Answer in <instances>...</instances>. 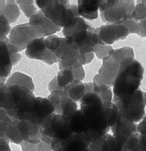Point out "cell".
Returning a JSON list of instances; mask_svg holds the SVG:
<instances>
[{"mask_svg":"<svg viewBox=\"0 0 146 151\" xmlns=\"http://www.w3.org/2000/svg\"><path fill=\"white\" fill-rule=\"evenodd\" d=\"M143 74L144 68L136 60L121 65L112 86V102L116 104L138 90Z\"/></svg>","mask_w":146,"mask_h":151,"instance_id":"obj_1","label":"cell"},{"mask_svg":"<svg viewBox=\"0 0 146 151\" xmlns=\"http://www.w3.org/2000/svg\"><path fill=\"white\" fill-rule=\"evenodd\" d=\"M36 5L56 25L61 28H71L80 17L77 5L70 4L67 0H36Z\"/></svg>","mask_w":146,"mask_h":151,"instance_id":"obj_2","label":"cell"},{"mask_svg":"<svg viewBox=\"0 0 146 151\" xmlns=\"http://www.w3.org/2000/svg\"><path fill=\"white\" fill-rule=\"evenodd\" d=\"M34 97L33 92L27 88L1 83V109L12 120H15L17 111Z\"/></svg>","mask_w":146,"mask_h":151,"instance_id":"obj_3","label":"cell"},{"mask_svg":"<svg viewBox=\"0 0 146 151\" xmlns=\"http://www.w3.org/2000/svg\"><path fill=\"white\" fill-rule=\"evenodd\" d=\"M144 94L145 92L138 90L116 103L119 114L125 119L135 123L142 120L146 106Z\"/></svg>","mask_w":146,"mask_h":151,"instance_id":"obj_4","label":"cell"},{"mask_svg":"<svg viewBox=\"0 0 146 151\" xmlns=\"http://www.w3.org/2000/svg\"><path fill=\"white\" fill-rule=\"evenodd\" d=\"M134 6V1L118 0L113 6L100 12L101 19L104 22L121 24L132 17Z\"/></svg>","mask_w":146,"mask_h":151,"instance_id":"obj_5","label":"cell"},{"mask_svg":"<svg viewBox=\"0 0 146 151\" xmlns=\"http://www.w3.org/2000/svg\"><path fill=\"white\" fill-rule=\"evenodd\" d=\"M40 38L36 30L27 22L15 26L9 34V44L15 46L20 52L35 38Z\"/></svg>","mask_w":146,"mask_h":151,"instance_id":"obj_6","label":"cell"},{"mask_svg":"<svg viewBox=\"0 0 146 151\" xmlns=\"http://www.w3.org/2000/svg\"><path fill=\"white\" fill-rule=\"evenodd\" d=\"M80 110L84 113L89 129L104 135L109 130L102 105L82 106Z\"/></svg>","mask_w":146,"mask_h":151,"instance_id":"obj_7","label":"cell"},{"mask_svg":"<svg viewBox=\"0 0 146 151\" xmlns=\"http://www.w3.org/2000/svg\"><path fill=\"white\" fill-rule=\"evenodd\" d=\"M45 38H37L32 40L25 49L26 56L31 59L41 60L48 65L59 63V59L45 45Z\"/></svg>","mask_w":146,"mask_h":151,"instance_id":"obj_8","label":"cell"},{"mask_svg":"<svg viewBox=\"0 0 146 151\" xmlns=\"http://www.w3.org/2000/svg\"><path fill=\"white\" fill-rule=\"evenodd\" d=\"M48 99L53 104L55 113L62 115L65 119L78 110L76 101L69 97L63 90L51 92Z\"/></svg>","mask_w":146,"mask_h":151,"instance_id":"obj_9","label":"cell"},{"mask_svg":"<svg viewBox=\"0 0 146 151\" xmlns=\"http://www.w3.org/2000/svg\"><path fill=\"white\" fill-rule=\"evenodd\" d=\"M101 41L110 45L116 41L125 39L130 34L128 28L122 24L108 23L95 28Z\"/></svg>","mask_w":146,"mask_h":151,"instance_id":"obj_10","label":"cell"},{"mask_svg":"<svg viewBox=\"0 0 146 151\" xmlns=\"http://www.w3.org/2000/svg\"><path fill=\"white\" fill-rule=\"evenodd\" d=\"M28 23L36 30L40 38L54 35L61 29L50 20L41 9L29 19Z\"/></svg>","mask_w":146,"mask_h":151,"instance_id":"obj_11","label":"cell"},{"mask_svg":"<svg viewBox=\"0 0 146 151\" xmlns=\"http://www.w3.org/2000/svg\"><path fill=\"white\" fill-rule=\"evenodd\" d=\"M120 69V64L112 56L108 55L102 60V64L97 76L101 82L111 87Z\"/></svg>","mask_w":146,"mask_h":151,"instance_id":"obj_12","label":"cell"},{"mask_svg":"<svg viewBox=\"0 0 146 151\" xmlns=\"http://www.w3.org/2000/svg\"><path fill=\"white\" fill-rule=\"evenodd\" d=\"M137 126L136 123L125 119L119 114L116 123L111 128L113 136L124 143L131 135L138 133Z\"/></svg>","mask_w":146,"mask_h":151,"instance_id":"obj_13","label":"cell"},{"mask_svg":"<svg viewBox=\"0 0 146 151\" xmlns=\"http://www.w3.org/2000/svg\"><path fill=\"white\" fill-rule=\"evenodd\" d=\"M54 113V107L48 98L37 97L30 121L39 124L43 119Z\"/></svg>","mask_w":146,"mask_h":151,"instance_id":"obj_14","label":"cell"},{"mask_svg":"<svg viewBox=\"0 0 146 151\" xmlns=\"http://www.w3.org/2000/svg\"><path fill=\"white\" fill-rule=\"evenodd\" d=\"M8 37L1 39V81L9 76L13 66L11 55L8 48Z\"/></svg>","mask_w":146,"mask_h":151,"instance_id":"obj_15","label":"cell"},{"mask_svg":"<svg viewBox=\"0 0 146 151\" xmlns=\"http://www.w3.org/2000/svg\"><path fill=\"white\" fill-rule=\"evenodd\" d=\"M77 8L79 15L82 18L95 19L98 16V0H79Z\"/></svg>","mask_w":146,"mask_h":151,"instance_id":"obj_16","label":"cell"},{"mask_svg":"<svg viewBox=\"0 0 146 151\" xmlns=\"http://www.w3.org/2000/svg\"><path fill=\"white\" fill-rule=\"evenodd\" d=\"M54 53L60 60H77L80 54L79 50L69 43L65 37H61L59 45Z\"/></svg>","mask_w":146,"mask_h":151,"instance_id":"obj_17","label":"cell"},{"mask_svg":"<svg viewBox=\"0 0 146 151\" xmlns=\"http://www.w3.org/2000/svg\"><path fill=\"white\" fill-rule=\"evenodd\" d=\"M67 119L74 133L84 134L90 130L85 117L80 109H78Z\"/></svg>","mask_w":146,"mask_h":151,"instance_id":"obj_18","label":"cell"},{"mask_svg":"<svg viewBox=\"0 0 146 151\" xmlns=\"http://www.w3.org/2000/svg\"><path fill=\"white\" fill-rule=\"evenodd\" d=\"M0 14L3 15L10 24L15 22L20 15L16 2L13 0H0Z\"/></svg>","mask_w":146,"mask_h":151,"instance_id":"obj_19","label":"cell"},{"mask_svg":"<svg viewBox=\"0 0 146 151\" xmlns=\"http://www.w3.org/2000/svg\"><path fill=\"white\" fill-rule=\"evenodd\" d=\"M6 83L8 85H16L27 88L32 92L35 90V86L32 78L20 72H15L12 74L7 78Z\"/></svg>","mask_w":146,"mask_h":151,"instance_id":"obj_20","label":"cell"},{"mask_svg":"<svg viewBox=\"0 0 146 151\" xmlns=\"http://www.w3.org/2000/svg\"><path fill=\"white\" fill-rule=\"evenodd\" d=\"M109 55L114 57L120 64V66L134 60V50L132 48L129 47L112 49L110 51Z\"/></svg>","mask_w":146,"mask_h":151,"instance_id":"obj_21","label":"cell"},{"mask_svg":"<svg viewBox=\"0 0 146 151\" xmlns=\"http://www.w3.org/2000/svg\"><path fill=\"white\" fill-rule=\"evenodd\" d=\"M67 96L75 101H79L85 94L84 83L82 81L75 80L64 89Z\"/></svg>","mask_w":146,"mask_h":151,"instance_id":"obj_22","label":"cell"},{"mask_svg":"<svg viewBox=\"0 0 146 151\" xmlns=\"http://www.w3.org/2000/svg\"><path fill=\"white\" fill-rule=\"evenodd\" d=\"M104 111L107 123L110 127L113 126L117 122L118 116L119 111L117 105L112 102L103 103Z\"/></svg>","mask_w":146,"mask_h":151,"instance_id":"obj_23","label":"cell"},{"mask_svg":"<svg viewBox=\"0 0 146 151\" xmlns=\"http://www.w3.org/2000/svg\"><path fill=\"white\" fill-rule=\"evenodd\" d=\"M7 139L11 143L19 145L23 139L16 125V120H13L8 125L4 137Z\"/></svg>","mask_w":146,"mask_h":151,"instance_id":"obj_24","label":"cell"},{"mask_svg":"<svg viewBox=\"0 0 146 151\" xmlns=\"http://www.w3.org/2000/svg\"><path fill=\"white\" fill-rule=\"evenodd\" d=\"M92 28L82 17H79L75 25L71 28H64L62 29V34L64 37H67L72 34L82 31V30H94Z\"/></svg>","mask_w":146,"mask_h":151,"instance_id":"obj_25","label":"cell"},{"mask_svg":"<svg viewBox=\"0 0 146 151\" xmlns=\"http://www.w3.org/2000/svg\"><path fill=\"white\" fill-rule=\"evenodd\" d=\"M57 78L58 86L62 90H64L65 87L75 80L72 70H64L59 71L57 76Z\"/></svg>","mask_w":146,"mask_h":151,"instance_id":"obj_26","label":"cell"},{"mask_svg":"<svg viewBox=\"0 0 146 151\" xmlns=\"http://www.w3.org/2000/svg\"><path fill=\"white\" fill-rule=\"evenodd\" d=\"M19 8L24 12V15L29 19L33 16L37 11L32 0H18L16 1Z\"/></svg>","mask_w":146,"mask_h":151,"instance_id":"obj_27","label":"cell"},{"mask_svg":"<svg viewBox=\"0 0 146 151\" xmlns=\"http://www.w3.org/2000/svg\"><path fill=\"white\" fill-rule=\"evenodd\" d=\"M80 106H95L102 105L103 103L101 97L95 93H85L84 97L79 101Z\"/></svg>","mask_w":146,"mask_h":151,"instance_id":"obj_28","label":"cell"},{"mask_svg":"<svg viewBox=\"0 0 146 151\" xmlns=\"http://www.w3.org/2000/svg\"><path fill=\"white\" fill-rule=\"evenodd\" d=\"M132 17L138 22L146 18V4L144 1H137L132 12Z\"/></svg>","mask_w":146,"mask_h":151,"instance_id":"obj_29","label":"cell"},{"mask_svg":"<svg viewBox=\"0 0 146 151\" xmlns=\"http://www.w3.org/2000/svg\"><path fill=\"white\" fill-rule=\"evenodd\" d=\"M16 125L23 140H28L30 136V124L28 120H16Z\"/></svg>","mask_w":146,"mask_h":151,"instance_id":"obj_30","label":"cell"},{"mask_svg":"<svg viewBox=\"0 0 146 151\" xmlns=\"http://www.w3.org/2000/svg\"><path fill=\"white\" fill-rule=\"evenodd\" d=\"M138 136L139 133H137L129 137L123 144V151H138Z\"/></svg>","mask_w":146,"mask_h":151,"instance_id":"obj_31","label":"cell"},{"mask_svg":"<svg viewBox=\"0 0 146 151\" xmlns=\"http://www.w3.org/2000/svg\"><path fill=\"white\" fill-rule=\"evenodd\" d=\"M112 47L108 45H97L93 49V52L97 55L98 58L103 60L109 55L110 51L112 50Z\"/></svg>","mask_w":146,"mask_h":151,"instance_id":"obj_32","label":"cell"},{"mask_svg":"<svg viewBox=\"0 0 146 151\" xmlns=\"http://www.w3.org/2000/svg\"><path fill=\"white\" fill-rule=\"evenodd\" d=\"M61 39V37H59L55 34L46 37L45 41L46 47L48 49L54 52L59 45Z\"/></svg>","mask_w":146,"mask_h":151,"instance_id":"obj_33","label":"cell"},{"mask_svg":"<svg viewBox=\"0 0 146 151\" xmlns=\"http://www.w3.org/2000/svg\"><path fill=\"white\" fill-rule=\"evenodd\" d=\"M92 83L94 85V93L97 94L98 95L105 92L111 88L108 86L101 82L99 79L97 74L94 77Z\"/></svg>","mask_w":146,"mask_h":151,"instance_id":"obj_34","label":"cell"},{"mask_svg":"<svg viewBox=\"0 0 146 151\" xmlns=\"http://www.w3.org/2000/svg\"><path fill=\"white\" fill-rule=\"evenodd\" d=\"M0 22H1V34L0 39L6 37L9 34L11 28L9 22L2 14H0Z\"/></svg>","mask_w":146,"mask_h":151,"instance_id":"obj_35","label":"cell"},{"mask_svg":"<svg viewBox=\"0 0 146 151\" xmlns=\"http://www.w3.org/2000/svg\"><path fill=\"white\" fill-rule=\"evenodd\" d=\"M128 29L130 34H138L139 30V22L135 20L132 17L130 18L122 24Z\"/></svg>","mask_w":146,"mask_h":151,"instance_id":"obj_36","label":"cell"},{"mask_svg":"<svg viewBox=\"0 0 146 151\" xmlns=\"http://www.w3.org/2000/svg\"><path fill=\"white\" fill-rule=\"evenodd\" d=\"M8 48L11 55L12 64L13 65H14L16 64L21 60V54L18 49L15 46L9 44V42L8 43Z\"/></svg>","mask_w":146,"mask_h":151,"instance_id":"obj_37","label":"cell"},{"mask_svg":"<svg viewBox=\"0 0 146 151\" xmlns=\"http://www.w3.org/2000/svg\"><path fill=\"white\" fill-rule=\"evenodd\" d=\"M118 0H98L99 11L100 12H103L107 9L113 6Z\"/></svg>","mask_w":146,"mask_h":151,"instance_id":"obj_38","label":"cell"},{"mask_svg":"<svg viewBox=\"0 0 146 151\" xmlns=\"http://www.w3.org/2000/svg\"><path fill=\"white\" fill-rule=\"evenodd\" d=\"M22 151H38L37 144L29 142L26 140H23L20 144Z\"/></svg>","mask_w":146,"mask_h":151,"instance_id":"obj_39","label":"cell"},{"mask_svg":"<svg viewBox=\"0 0 146 151\" xmlns=\"http://www.w3.org/2000/svg\"><path fill=\"white\" fill-rule=\"evenodd\" d=\"M99 96L101 97L103 103L112 102L113 99V93L112 89L111 88H109L105 92L99 94Z\"/></svg>","mask_w":146,"mask_h":151,"instance_id":"obj_40","label":"cell"},{"mask_svg":"<svg viewBox=\"0 0 146 151\" xmlns=\"http://www.w3.org/2000/svg\"><path fill=\"white\" fill-rule=\"evenodd\" d=\"M72 71L74 73L75 80L82 81L84 79L85 76V73L83 67H80L79 68H74L72 70Z\"/></svg>","mask_w":146,"mask_h":151,"instance_id":"obj_41","label":"cell"},{"mask_svg":"<svg viewBox=\"0 0 146 151\" xmlns=\"http://www.w3.org/2000/svg\"><path fill=\"white\" fill-rule=\"evenodd\" d=\"M0 151H12L11 147L10 142L5 137H1Z\"/></svg>","mask_w":146,"mask_h":151,"instance_id":"obj_42","label":"cell"},{"mask_svg":"<svg viewBox=\"0 0 146 151\" xmlns=\"http://www.w3.org/2000/svg\"><path fill=\"white\" fill-rule=\"evenodd\" d=\"M146 4V1H144ZM141 37H146V18L139 22V30L137 34Z\"/></svg>","mask_w":146,"mask_h":151,"instance_id":"obj_43","label":"cell"},{"mask_svg":"<svg viewBox=\"0 0 146 151\" xmlns=\"http://www.w3.org/2000/svg\"><path fill=\"white\" fill-rule=\"evenodd\" d=\"M138 150L146 151V135L139 134L138 142Z\"/></svg>","mask_w":146,"mask_h":151,"instance_id":"obj_44","label":"cell"},{"mask_svg":"<svg viewBox=\"0 0 146 151\" xmlns=\"http://www.w3.org/2000/svg\"><path fill=\"white\" fill-rule=\"evenodd\" d=\"M37 150L38 151H54L51 145L41 140L37 145Z\"/></svg>","mask_w":146,"mask_h":151,"instance_id":"obj_45","label":"cell"},{"mask_svg":"<svg viewBox=\"0 0 146 151\" xmlns=\"http://www.w3.org/2000/svg\"><path fill=\"white\" fill-rule=\"evenodd\" d=\"M48 90L51 92L55 91V90H62L58 84L57 82V76L54 77V78L48 84Z\"/></svg>","mask_w":146,"mask_h":151,"instance_id":"obj_46","label":"cell"},{"mask_svg":"<svg viewBox=\"0 0 146 151\" xmlns=\"http://www.w3.org/2000/svg\"><path fill=\"white\" fill-rule=\"evenodd\" d=\"M137 131L140 134L146 135V123L141 120L137 126Z\"/></svg>","mask_w":146,"mask_h":151,"instance_id":"obj_47","label":"cell"},{"mask_svg":"<svg viewBox=\"0 0 146 151\" xmlns=\"http://www.w3.org/2000/svg\"><path fill=\"white\" fill-rule=\"evenodd\" d=\"M85 90V93H94V85L92 82H89V83H84Z\"/></svg>","mask_w":146,"mask_h":151,"instance_id":"obj_48","label":"cell"},{"mask_svg":"<svg viewBox=\"0 0 146 151\" xmlns=\"http://www.w3.org/2000/svg\"><path fill=\"white\" fill-rule=\"evenodd\" d=\"M94 55H95V54H94L93 52H89V53H88V54H86L87 61H86L85 64H87L90 63L92 61V60L94 59Z\"/></svg>","mask_w":146,"mask_h":151,"instance_id":"obj_49","label":"cell"},{"mask_svg":"<svg viewBox=\"0 0 146 151\" xmlns=\"http://www.w3.org/2000/svg\"><path fill=\"white\" fill-rule=\"evenodd\" d=\"M142 120H143L144 122H145L146 123V116H144V117L143 118V119H142Z\"/></svg>","mask_w":146,"mask_h":151,"instance_id":"obj_50","label":"cell"},{"mask_svg":"<svg viewBox=\"0 0 146 151\" xmlns=\"http://www.w3.org/2000/svg\"><path fill=\"white\" fill-rule=\"evenodd\" d=\"M145 106H146V92H145Z\"/></svg>","mask_w":146,"mask_h":151,"instance_id":"obj_51","label":"cell"}]
</instances>
